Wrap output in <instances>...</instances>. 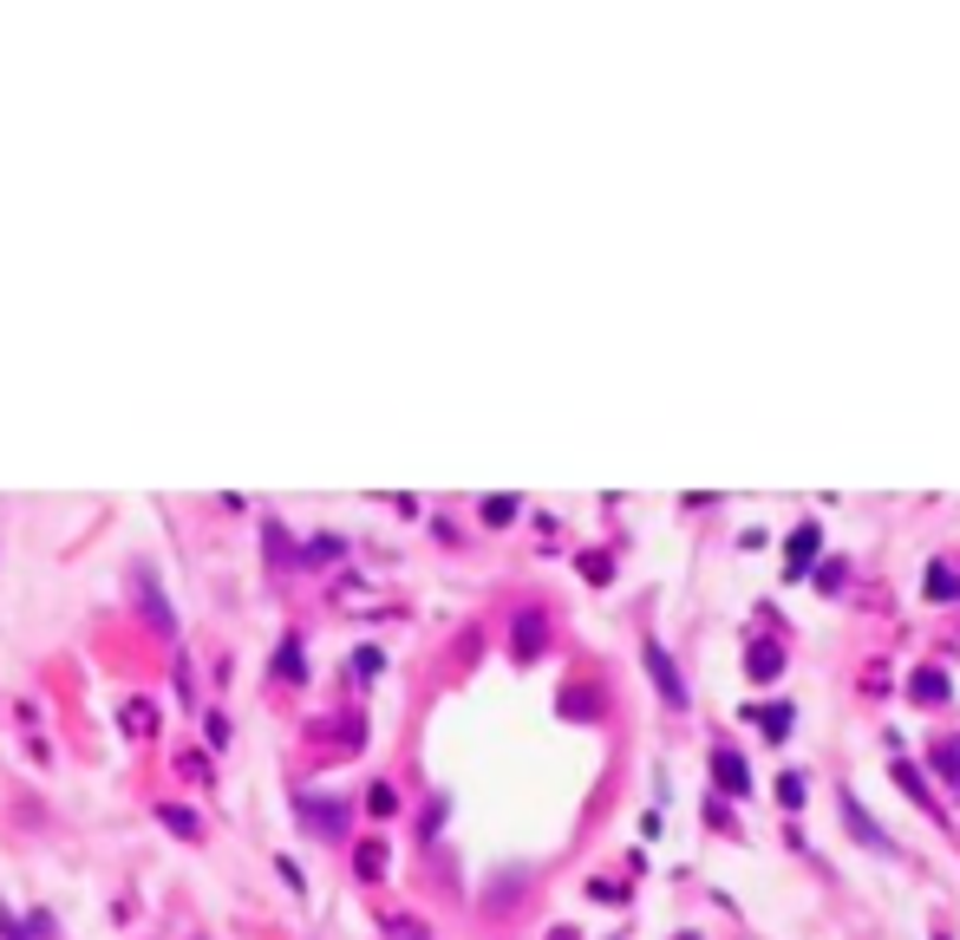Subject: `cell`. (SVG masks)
Segmentation results:
<instances>
[{
	"label": "cell",
	"mask_w": 960,
	"mask_h": 940,
	"mask_svg": "<svg viewBox=\"0 0 960 940\" xmlns=\"http://www.w3.org/2000/svg\"><path fill=\"white\" fill-rule=\"evenodd\" d=\"M647 667H654V680H660V693H667V706H686V686L673 680V667H667V654H660V647L647 654Z\"/></svg>",
	"instance_id": "6da1fadb"
},
{
	"label": "cell",
	"mask_w": 960,
	"mask_h": 940,
	"mask_svg": "<svg viewBox=\"0 0 960 940\" xmlns=\"http://www.w3.org/2000/svg\"><path fill=\"white\" fill-rule=\"evenodd\" d=\"M307 823H314V830H327V843H340L347 810H340V804H307Z\"/></svg>",
	"instance_id": "7a4b0ae2"
},
{
	"label": "cell",
	"mask_w": 960,
	"mask_h": 940,
	"mask_svg": "<svg viewBox=\"0 0 960 940\" xmlns=\"http://www.w3.org/2000/svg\"><path fill=\"white\" fill-rule=\"evenodd\" d=\"M843 817L856 823V837H863V843H876V850H889V837H883V830H876V823H870V817L856 810V797H843Z\"/></svg>",
	"instance_id": "3957f363"
},
{
	"label": "cell",
	"mask_w": 960,
	"mask_h": 940,
	"mask_svg": "<svg viewBox=\"0 0 960 940\" xmlns=\"http://www.w3.org/2000/svg\"><path fill=\"white\" fill-rule=\"evenodd\" d=\"M275 667H281V686H301V647L294 640H281V660Z\"/></svg>",
	"instance_id": "277c9868"
},
{
	"label": "cell",
	"mask_w": 960,
	"mask_h": 940,
	"mask_svg": "<svg viewBox=\"0 0 960 940\" xmlns=\"http://www.w3.org/2000/svg\"><path fill=\"white\" fill-rule=\"evenodd\" d=\"M713 765H719V778H726V791H745V765H739V752H719Z\"/></svg>",
	"instance_id": "5b68a950"
},
{
	"label": "cell",
	"mask_w": 960,
	"mask_h": 940,
	"mask_svg": "<svg viewBox=\"0 0 960 940\" xmlns=\"http://www.w3.org/2000/svg\"><path fill=\"white\" fill-rule=\"evenodd\" d=\"M163 823H170V830H177V837H196V817H190V810H183V804H163Z\"/></svg>",
	"instance_id": "8992f818"
},
{
	"label": "cell",
	"mask_w": 960,
	"mask_h": 940,
	"mask_svg": "<svg viewBox=\"0 0 960 940\" xmlns=\"http://www.w3.org/2000/svg\"><path fill=\"white\" fill-rule=\"evenodd\" d=\"M941 693H948L941 673H922V680H915V699H941Z\"/></svg>",
	"instance_id": "52a82bcc"
}]
</instances>
